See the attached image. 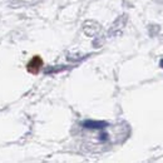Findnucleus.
Segmentation results:
<instances>
[{"label": "nucleus", "instance_id": "1", "mask_svg": "<svg viewBox=\"0 0 163 163\" xmlns=\"http://www.w3.org/2000/svg\"><path fill=\"white\" fill-rule=\"evenodd\" d=\"M41 66H43V59H41L39 55H35V57H33L31 59L29 60L28 65H27V69H28L29 73L38 74V73L40 72Z\"/></svg>", "mask_w": 163, "mask_h": 163}, {"label": "nucleus", "instance_id": "2", "mask_svg": "<svg viewBox=\"0 0 163 163\" xmlns=\"http://www.w3.org/2000/svg\"><path fill=\"white\" fill-rule=\"evenodd\" d=\"M109 123L106 120H84L83 122V127L88 129H104L107 128Z\"/></svg>", "mask_w": 163, "mask_h": 163}, {"label": "nucleus", "instance_id": "3", "mask_svg": "<svg viewBox=\"0 0 163 163\" xmlns=\"http://www.w3.org/2000/svg\"><path fill=\"white\" fill-rule=\"evenodd\" d=\"M100 139H102V141H106V139H107V134H102V136H100Z\"/></svg>", "mask_w": 163, "mask_h": 163}, {"label": "nucleus", "instance_id": "4", "mask_svg": "<svg viewBox=\"0 0 163 163\" xmlns=\"http://www.w3.org/2000/svg\"><path fill=\"white\" fill-rule=\"evenodd\" d=\"M160 65H161L162 68H163V59H161V62H160Z\"/></svg>", "mask_w": 163, "mask_h": 163}]
</instances>
